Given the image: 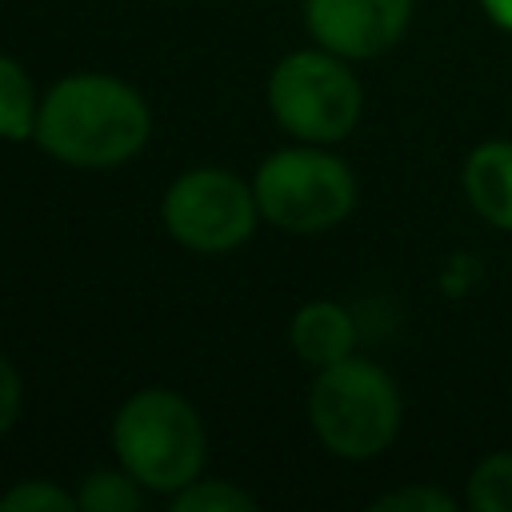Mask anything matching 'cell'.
Masks as SVG:
<instances>
[{"mask_svg":"<svg viewBox=\"0 0 512 512\" xmlns=\"http://www.w3.org/2000/svg\"><path fill=\"white\" fill-rule=\"evenodd\" d=\"M36 140L68 164L112 168L148 140V108L112 76H68L44 96Z\"/></svg>","mask_w":512,"mask_h":512,"instance_id":"1","label":"cell"},{"mask_svg":"<svg viewBox=\"0 0 512 512\" xmlns=\"http://www.w3.org/2000/svg\"><path fill=\"white\" fill-rule=\"evenodd\" d=\"M316 436L348 460L384 452L400 428V392L392 376L368 360L328 364L308 400Z\"/></svg>","mask_w":512,"mask_h":512,"instance_id":"2","label":"cell"},{"mask_svg":"<svg viewBox=\"0 0 512 512\" xmlns=\"http://www.w3.org/2000/svg\"><path fill=\"white\" fill-rule=\"evenodd\" d=\"M116 452L124 468L148 484L176 492L204 464V432L196 412L172 392H140L116 416Z\"/></svg>","mask_w":512,"mask_h":512,"instance_id":"3","label":"cell"},{"mask_svg":"<svg viewBox=\"0 0 512 512\" xmlns=\"http://www.w3.org/2000/svg\"><path fill=\"white\" fill-rule=\"evenodd\" d=\"M356 180L344 160L312 148H288L260 164L256 204L260 212L292 232H320L352 212Z\"/></svg>","mask_w":512,"mask_h":512,"instance_id":"4","label":"cell"},{"mask_svg":"<svg viewBox=\"0 0 512 512\" xmlns=\"http://www.w3.org/2000/svg\"><path fill=\"white\" fill-rule=\"evenodd\" d=\"M268 100L276 120L312 144L340 140L360 120V84L336 60V52H296L280 60L268 84Z\"/></svg>","mask_w":512,"mask_h":512,"instance_id":"5","label":"cell"},{"mask_svg":"<svg viewBox=\"0 0 512 512\" xmlns=\"http://www.w3.org/2000/svg\"><path fill=\"white\" fill-rule=\"evenodd\" d=\"M164 224L176 240L200 252H224L248 240L256 224L252 192L216 168H200L180 176L164 196Z\"/></svg>","mask_w":512,"mask_h":512,"instance_id":"6","label":"cell"},{"mask_svg":"<svg viewBox=\"0 0 512 512\" xmlns=\"http://www.w3.org/2000/svg\"><path fill=\"white\" fill-rule=\"evenodd\" d=\"M412 16V0H308L312 36L336 56H376L392 48Z\"/></svg>","mask_w":512,"mask_h":512,"instance_id":"7","label":"cell"},{"mask_svg":"<svg viewBox=\"0 0 512 512\" xmlns=\"http://www.w3.org/2000/svg\"><path fill=\"white\" fill-rule=\"evenodd\" d=\"M464 192L488 224L512 232V140H488L464 160Z\"/></svg>","mask_w":512,"mask_h":512,"instance_id":"8","label":"cell"},{"mask_svg":"<svg viewBox=\"0 0 512 512\" xmlns=\"http://www.w3.org/2000/svg\"><path fill=\"white\" fill-rule=\"evenodd\" d=\"M352 340H356V328H352V316L340 304L316 300V304H304L292 320V348L316 368L348 360Z\"/></svg>","mask_w":512,"mask_h":512,"instance_id":"9","label":"cell"},{"mask_svg":"<svg viewBox=\"0 0 512 512\" xmlns=\"http://www.w3.org/2000/svg\"><path fill=\"white\" fill-rule=\"evenodd\" d=\"M32 132H36V124H32V84L20 72V64L0 56V136L4 140H24Z\"/></svg>","mask_w":512,"mask_h":512,"instance_id":"10","label":"cell"},{"mask_svg":"<svg viewBox=\"0 0 512 512\" xmlns=\"http://www.w3.org/2000/svg\"><path fill=\"white\" fill-rule=\"evenodd\" d=\"M468 504L476 512H512V452H492L468 480Z\"/></svg>","mask_w":512,"mask_h":512,"instance_id":"11","label":"cell"},{"mask_svg":"<svg viewBox=\"0 0 512 512\" xmlns=\"http://www.w3.org/2000/svg\"><path fill=\"white\" fill-rule=\"evenodd\" d=\"M76 504H80L84 512H132V508H140V492H136L124 476L100 472V476H88V480H84Z\"/></svg>","mask_w":512,"mask_h":512,"instance_id":"12","label":"cell"},{"mask_svg":"<svg viewBox=\"0 0 512 512\" xmlns=\"http://www.w3.org/2000/svg\"><path fill=\"white\" fill-rule=\"evenodd\" d=\"M376 512H452L456 508V500L448 496V492H440V488H400V492H388V496H380L376 504H372Z\"/></svg>","mask_w":512,"mask_h":512,"instance_id":"13","label":"cell"},{"mask_svg":"<svg viewBox=\"0 0 512 512\" xmlns=\"http://www.w3.org/2000/svg\"><path fill=\"white\" fill-rule=\"evenodd\" d=\"M172 508H176V512H204V508H216V512H224V508L248 512L252 500H248L244 492L228 488V484H200V488H188L184 496H176Z\"/></svg>","mask_w":512,"mask_h":512,"instance_id":"14","label":"cell"},{"mask_svg":"<svg viewBox=\"0 0 512 512\" xmlns=\"http://www.w3.org/2000/svg\"><path fill=\"white\" fill-rule=\"evenodd\" d=\"M76 500L52 484H20L12 488L8 496H0V508L4 512H28V508H44V512H68Z\"/></svg>","mask_w":512,"mask_h":512,"instance_id":"15","label":"cell"},{"mask_svg":"<svg viewBox=\"0 0 512 512\" xmlns=\"http://www.w3.org/2000/svg\"><path fill=\"white\" fill-rule=\"evenodd\" d=\"M16 408H20V380H16V372L0 360V432L16 420Z\"/></svg>","mask_w":512,"mask_h":512,"instance_id":"16","label":"cell"},{"mask_svg":"<svg viewBox=\"0 0 512 512\" xmlns=\"http://www.w3.org/2000/svg\"><path fill=\"white\" fill-rule=\"evenodd\" d=\"M480 4H484V12H488L492 24H500L504 32H512V0H480Z\"/></svg>","mask_w":512,"mask_h":512,"instance_id":"17","label":"cell"}]
</instances>
